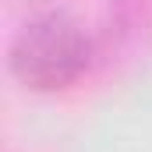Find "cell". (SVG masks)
Listing matches in <instances>:
<instances>
[{
  "label": "cell",
  "instance_id": "obj_1",
  "mask_svg": "<svg viewBox=\"0 0 152 152\" xmlns=\"http://www.w3.org/2000/svg\"><path fill=\"white\" fill-rule=\"evenodd\" d=\"M99 57L96 36L64 7H42L21 21L7 46L11 78L39 96L78 85Z\"/></svg>",
  "mask_w": 152,
  "mask_h": 152
},
{
  "label": "cell",
  "instance_id": "obj_2",
  "mask_svg": "<svg viewBox=\"0 0 152 152\" xmlns=\"http://www.w3.org/2000/svg\"><path fill=\"white\" fill-rule=\"evenodd\" d=\"M152 0H110V11H113V21H117V36L131 32L138 21H145Z\"/></svg>",
  "mask_w": 152,
  "mask_h": 152
},
{
  "label": "cell",
  "instance_id": "obj_3",
  "mask_svg": "<svg viewBox=\"0 0 152 152\" xmlns=\"http://www.w3.org/2000/svg\"><path fill=\"white\" fill-rule=\"evenodd\" d=\"M14 7H28V14H36V11H42V4L46 0H11Z\"/></svg>",
  "mask_w": 152,
  "mask_h": 152
}]
</instances>
